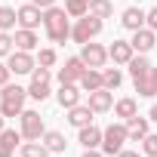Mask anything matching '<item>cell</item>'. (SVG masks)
<instances>
[{
	"label": "cell",
	"instance_id": "1",
	"mask_svg": "<svg viewBox=\"0 0 157 157\" xmlns=\"http://www.w3.org/2000/svg\"><path fill=\"white\" fill-rule=\"evenodd\" d=\"M71 16L65 13V6H49V10H43V31H46V37L52 40V43H65L68 37H71V22H68Z\"/></svg>",
	"mask_w": 157,
	"mask_h": 157
},
{
	"label": "cell",
	"instance_id": "2",
	"mask_svg": "<svg viewBox=\"0 0 157 157\" xmlns=\"http://www.w3.org/2000/svg\"><path fill=\"white\" fill-rule=\"evenodd\" d=\"M25 99H28V90L19 86V83L0 86V114H3V117H22Z\"/></svg>",
	"mask_w": 157,
	"mask_h": 157
},
{
	"label": "cell",
	"instance_id": "3",
	"mask_svg": "<svg viewBox=\"0 0 157 157\" xmlns=\"http://www.w3.org/2000/svg\"><path fill=\"white\" fill-rule=\"evenodd\" d=\"M102 28H105V19H99V16H93V13H86L83 19H77L74 25H71V40L74 43H90V40H96L99 34H102Z\"/></svg>",
	"mask_w": 157,
	"mask_h": 157
},
{
	"label": "cell",
	"instance_id": "4",
	"mask_svg": "<svg viewBox=\"0 0 157 157\" xmlns=\"http://www.w3.org/2000/svg\"><path fill=\"white\" fill-rule=\"evenodd\" d=\"M126 142H129V132H126V123H123V120L102 129V151H105V154H114V157H117Z\"/></svg>",
	"mask_w": 157,
	"mask_h": 157
},
{
	"label": "cell",
	"instance_id": "5",
	"mask_svg": "<svg viewBox=\"0 0 157 157\" xmlns=\"http://www.w3.org/2000/svg\"><path fill=\"white\" fill-rule=\"evenodd\" d=\"M19 132H22V139L25 142H37V139H43V132H46V126H43V117H40V111H22V117H19Z\"/></svg>",
	"mask_w": 157,
	"mask_h": 157
},
{
	"label": "cell",
	"instance_id": "6",
	"mask_svg": "<svg viewBox=\"0 0 157 157\" xmlns=\"http://www.w3.org/2000/svg\"><path fill=\"white\" fill-rule=\"evenodd\" d=\"M86 62L80 59V56H71V59H65V68H59V83H80V77L86 74Z\"/></svg>",
	"mask_w": 157,
	"mask_h": 157
},
{
	"label": "cell",
	"instance_id": "7",
	"mask_svg": "<svg viewBox=\"0 0 157 157\" xmlns=\"http://www.w3.org/2000/svg\"><path fill=\"white\" fill-rule=\"evenodd\" d=\"M6 65H10L13 74H34L37 59H34L31 52H25V49H13V52L6 56Z\"/></svg>",
	"mask_w": 157,
	"mask_h": 157
},
{
	"label": "cell",
	"instance_id": "8",
	"mask_svg": "<svg viewBox=\"0 0 157 157\" xmlns=\"http://www.w3.org/2000/svg\"><path fill=\"white\" fill-rule=\"evenodd\" d=\"M80 59H83L90 68H105V62H108L111 56H108V49H105L102 43H93V40H90V43L80 46Z\"/></svg>",
	"mask_w": 157,
	"mask_h": 157
},
{
	"label": "cell",
	"instance_id": "9",
	"mask_svg": "<svg viewBox=\"0 0 157 157\" xmlns=\"http://www.w3.org/2000/svg\"><path fill=\"white\" fill-rule=\"evenodd\" d=\"M56 99H59V105H62L65 111H71L74 105H80V99H83V90H80V83H59V93H56Z\"/></svg>",
	"mask_w": 157,
	"mask_h": 157
},
{
	"label": "cell",
	"instance_id": "10",
	"mask_svg": "<svg viewBox=\"0 0 157 157\" xmlns=\"http://www.w3.org/2000/svg\"><path fill=\"white\" fill-rule=\"evenodd\" d=\"M40 25H43V10H40V6H34V3L19 6V28H31V31H37Z\"/></svg>",
	"mask_w": 157,
	"mask_h": 157
},
{
	"label": "cell",
	"instance_id": "11",
	"mask_svg": "<svg viewBox=\"0 0 157 157\" xmlns=\"http://www.w3.org/2000/svg\"><path fill=\"white\" fill-rule=\"evenodd\" d=\"M129 43H132V49H136V52H145V56H148V52L157 46V31H151V28L145 25V28L132 31V40H129Z\"/></svg>",
	"mask_w": 157,
	"mask_h": 157
},
{
	"label": "cell",
	"instance_id": "12",
	"mask_svg": "<svg viewBox=\"0 0 157 157\" xmlns=\"http://www.w3.org/2000/svg\"><path fill=\"white\" fill-rule=\"evenodd\" d=\"M132 86H136V93H139L142 99H154V96H157V68L151 65V71H148L145 77H136Z\"/></svg>",
	"mask_w": 157,
	"mask_h": 157
},
{
	"label": "cell",
	"instance_id": "13",
	"mask_svg": "<svg viewBox=\"0 0 157 157\" xmlns=\"http://www.w3.org/2000/svg\"><path fill=\"white\" fill-rule=\"evenodd\" d=\"M108 56H111L114 65H129V59L136 56V49H132L129 40H114V43L108 46Z\"/></svg>",
	"mask_w": 157,
	"mask_h": 157
},
{
	"label": "cell",
	"instance_id": "14",
	"mask_svg": "<svg viewBox=\"0 0 157 157\" xmlns=\"http://www.w3.org/2000/svg\"><path fill=\"white\" fill-rule=\"evenodd\" d=\"M86 105H90L96 114H105V111H111V108H114V93L102 86V90L90 93V102H86Z\"/></svg>",
	"mask_w": 157,
	"mask_h": 157
},
{
	"label": "cell",
	"instance_id": "15",
	"mask_svg": "<svg viewBox=\"0 0 157 157\" xmlns=\"http://www.w3.org/2000/svg\"><path fill=\"white\" fill-rule=\"evenodd\" d=\"M120 25H123L126 31H139V28H145V10H142V6H126L123 16H120Z\"/></svg>",
	"mask_w": 157,
	"mask_h": 157
},
{
	"label": "cell",
	"instance_id": "16",
	"mask_svg": "<svg viewBox=\"0 0 157 157\" xmlns=\"http://www.w3.org/2000/svg\"><path fill=\"white\" fill-rule=\"evenodd\" d=\"M126 132H129V142H142L148 132H151V117H132V120H126Z\"/></svg>",
	"mask_w": 157,
	"mask_h": 157
},
{
	"label": "cell",
	"instance_id": "17",
	"mask_svg": "<svg viewBox=\"0 0 157 157\" xmlns=\"http://www.w3.org/2000/svg\"><path fill=\"white\" fill-rule=\"evenodd\" d=\"M93 114H96V111H93L90 105H74V108L68 111V123H71L74 129H80V126H90V123H93Z\"/></svg>",
	"mask_w": 157,
	"mask_h": 157
},
{
	"label": "cell",
	"instance_id": "18",
	"mask_svg": "<svg viewBox=\"0 0 157 157\" xmlns=\"http://www.w3.org/2000/svg\"><path fill=\"white\" fill-rule=\"evenodd\" d=\"M19 142H22V132H16V129H3V132H0V157H13L16 148H22Z\"/></svg>",
	"mask_w": 157,
	"mask_h": 157
},
{
	"label": "cell",
	"instance_id": "19",
	"mask_svg": "<svg viewBox=\"0 0 157 157\" xmlns=\"http://www.w3.org/2000/svg\"><path fill=\"white\" fill-rule=\"evenodd\" d=\"M77 142H80L83 148H102V129L99 126H80L77 129Z\"/></svg>",
	"mask_w": 157,
	"mask_h": 157
},
{
	"label": "cell",
	"instance_id": "20",
	"mask_svg": "<svg viewBox=\"0 0 157 157\" xmlns=\"http://www.w3.org/2000/svg\"><path fill=\"white\" fill-rule=\"evenodd\" d=\"M37 31H31V28H19L16 31V49H25V52H34L37 49Z\"/></svg>",
	"mask_w": 157,
	"mask_h": 157
},
{
	"label": "cell",
	"instance_id": "21",
	"mask_svg": "<svg viewBox=\"0 0 157 157\" xmlns=\"http://www.w3.org/2000/svg\"><path fill=\"white\" fill-rule=\"evenodd\" d=\"M114 114L126 123V120H132V117L139 114V102L129 99V96H126V99H117V102H114Z\"/></svg>",
	"mask_w": 157,
	"mask_h": 157
},
{
	"label": "cell",
	"instance_id": "22",
	"mask_svg": "<svg viewBox=\"0 0 157 157\" xmlns=\"http://www.w3.org/2000/svg\"><path fill=\"white\" fill-rule=\"evenodd\" d=\"M40 142L49 148V154H65V148H68V142H65V136H62L59 129H46Z\"/></svg>",
	"mask_w": 157,
	"mask_h": 157
},
{
	"label": "cell",
	"instance_id": "23",
	"mask_svg": "<svg viewBox=\"0 0 157 157\" xmlns=\"http://www.w3.org/2000/svg\"><path fill=\"white\" fill-rule=\"evenodd\" d=\"M80 90H83V93L102 90V68H86V74L80 77Z\"/></svg>",
	"mask_w": 157,
	"mask_h": 157
},
{
	"label": "cell",
	"instance_id": "24",
	"mask_svg": "<svg viewBox=\"0 0 157 157\" xmlns=\"http://www.w3.org/2000/svg\"><path fill=\"white\" fill-rule=\"evenodd\" d=\"M126 68H129L132 80H136V77H145V74L151 71V62H148V56H145V52H136V56L129 59V65H126Z\"/></svg>",
	"mask_w": 157,
	"mask_h": 157
},
{
	"label": "cell",
	"instance_id": "25",
	"mask_svg": "<svg viewBox=\"0 0 157 157\" xmlns=\"http://www.w3.org/2000/svg\"><path fill=\"white\" fill-rule=\"evenodd\" d=\"M19 154H22V157H49V148L37 139V142H22Z\"/></svg>",
	"mask_w": 157,
	"mask_h": 157
},
{
	"label": "cell",
	"instance_id": "26",
	"mask_svg": "<svg viewBox=\"0 0 157 157\" xmlns=\"http://www.w3.org/2000/svg\"><path fill=\"white\" fill-rule=\"evenodd\" d=\"M16 25H19V10L0 6V31H13Z\"/></svg>",
	"mask_w": 157,
	"mask_h": 157
},
{
	"label": "cell",
	"instance_id": "27",
	"mask_svg": "<svg viewBox=\"0 0 157 157\" xmlns=\"http://www.w3.org/2000/svg\"><path fill=\"white\" fill-rule=\"evenodd\" d=\"M120 83H123L120 68H105V71H102V86H105V90H111V93H114Z\"/></svg>",
	"mask_w": 157,
	"mask_h": 157
},
{
	"label": "cell",
	"instance_id": "28",
	"mask_svg": "<svg viewBox=\"0 0 157 157\" xmlns=\"http://www.w3.org/2000/svg\"><path fill=\"white\" fill-rule=\"evenodd\" d=\"M65 13L71 19H83L90 13V0H65Z\"/></svg>",
	"mask_w": 157,
	"mask_h": 157
},
{
	"label": "cell",
	"instance_id": "29",
	"mask_svg": "<svg viewBox=\"0 0 157 157\" xmlns=\"http://www.w3.org/2000/svg\"><path fill=\"white\" fill-rule=\"evenodd\" d=\"M90 13L99 16V19L114 16V0H90Z\"/></svg>",
	"mask_w": 157,
	"mask_h": 157
},
{
	"label": "cell",
	"instance_id": "30",
	"mask_svg": "<svg viewBox=\"0 0 157 157\" xmlns=\"http://www.w3.org/2000/svg\"><path fill=\"white\" fill-rule=\"evenodd\" d=\"M28 99H34V102H46V99H49V83H43V80H31V86H28Z\"/></svg>",
	"mask_w": 157,
	"mask_h": 157
},
{
	"label": "cell",
	"instance_id": "31",
	"mask_svg": "<svg viewBox=\"0 0 157 157\" xmlns=\"http://www.w3.org/2000/svg\"><path fill=\"white\" fill-rule=\"evenodd\" d=\"M13 49H16V37L10 31H0V59H6Z\"/></svg>",
	"mask_w": 157,
	"mask_h": 157
},
{
	"label": "cell",
	"instance_id": "32",
	"mask_svg": "<svg viewBox=\"0 0 157 157\" xmlns=\"http://www.w3.org/2000/svg\"><path fill=\"white\" fill-rule=\"evenodd\" d=\"M142 154H145V157H157V136H154V132H148V136L142 139Z\"/></svg>",
	"mask_w": 157,
	"mask_h": 157
},
{
	"label": "cell",
	"instance_id": "33",
	"mask_svg": "<svg viewBox=\"0 0 157 157\" xmlns=\"http://www.w3.org/2000/svg\"><path fill=\"white\" fill-rule=\"evenodd\" d=\"M37 65L52 68V65H56V49H40V52H37Z\"/></svg>",
	"mask_w": 157,
	"mask_h": 157
},
{
	"label": "cell",
	"instance_id": "34",
	"mask_svg": "<svg viewBox=\"0 0 157 157\" xmlns=\"http://www.w3.org/2000/svg\"><path fill=\"white\" fill-rule=\"evenodd\" d=\"M31 80H43V83H49V80H52V71H49V68H43V65H37V68H34V74H31Z\"/></svg>",
	"mask_w": 157,
	"mask_h": 157
},
{
	"label": "cell",
	"instance_id": "35",
	"mask_svg": "<svg viewBox=\"0 0 157 157\" xmlns=\"http://www.w3.org/2000/svg\"><path fill=\"white\" fill-rule=\"evenodd\" d=\"M145 25H148V28H151V31H157V6H154V10H148V13H145Z\"/></svg>",
	"mask_w": 157,
	"mask_h": 157
},
{
	"label": "cell",
	"instance_id": "36",
	"mask_svg": "<svg viewBox=\"0 0 157 157\" xmlns=\"http://www.w3.org/2000/svg\"><path fill=\"white\" fill-rule=\"evenodd\" d=\"M10 74H13L10 65H6V62H0V86H6V83H10Z\"/></svg>",
	"mask_w": 157,
	"mask_h": 157
},
{
	"label": "cell",
	"instance_id": "37",
	"mask_svg": "<svg viewBox=\"0 0 157 157\" xmlns=\"http://www.w3.org/2000/svg\"><path fill=\"white\" fill-rule=\"evenodd\" d=\"M83 157H105L102 148H83Z\"/></svg>",
	"mask_w": 157,
	"mask_h": 157
},
{
	"label": "cell",
	"instance_id": "38",
	"mask_svg": "<svg viewBox=\"0 0 157 157\" xmlns=\"http://www.w3.org/2000/svg\"><path fill=\"white\" fill-rule=\"evenodd\" d=\"M34 6H40V10H49V6H56V0H31Z\"/></svg>",
	"mask_w": 157,
	"mask_h": 157
},
{
	"label": "cell",
	"instance_id": "39",
	"mask_svg": "<svg viewBox=\"0 0 157 157\" xmlns=\"http://www.w3.org/2000/svg\"><path fill=\"white\" fill-rule=\"evenodd\" d=\"M117 157H142V154H139V151H126V148H123V151H120Z\"/></svg>",
	"mask_w": 157,
	"mask_h": 157
},
{
	"label": "cell",
	"instance_id": "40",
	"mask_svg": "<svg viewBox=\"0 0 157 157\" xmlns=\"http://www.w3.org/2000/svg\"><path fill=\"white\" fill-rule=\"evenodd\" d=\"M148 117H151V120L157 123V105H151V111H148Z\"/></svg>",
	"mask_w": 157,
	"mask_h": 157
},
{
	"label": "cell",
	"instance_id": "41",
	"mask_svg": "<svg viewBox=\"0 0 157 157\" xmlns=\"http://www.w3.org/2000/svg\"><path fill=\"white\" fill-rule=\"evenodd\" d=\"M3 129H6V117H3V114H0V132H3Z\"/></svg>",
	"mask_w": 157,
	"mask_h": 157
},
{
	"label": "cell",
	"instance_id": "42",
	"mask_svg": "<svg viewBox=\"0 0 157 157\" xmlns=\"http://www.w3.org/2000/svg\"><path fill=\"white\" fill-rule=\"evenodd\" d=\"M136 3H142V0H136Z\"/></svg>",
	"mask_w": 157,
	"mask_h": 157
}]
</instances>
